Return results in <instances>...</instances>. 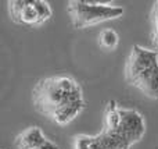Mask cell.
Returning <instances> with one entry per match:
<instances>
[{
    "label": "cell",
    "mask_w": 158,
    "mask_h": 149,
    "mask_svg": "<svg viewBox=\"0 0 158 149\" xmlns=\"http://www.w3.org/2000/svg\"><path fill=\"white\" fill-rule=\"evenodd\" d=\"M35 109L58 125H67L86 107L81 85L69 75L42 78L32 89Z\"/></svg>",
    "instance_id": "1"
},
{
    "label": "cell",
    "mask_w": 158,
    "mask_h": 149,
    "mask_svg": "<svg viewBox=\"0 0 158 149\" xmlns=\"http://www.w3.org/2000/svg\"><path fill=\"white\" fill-rule=\"evenodd\" d=\"M35 149H60V148H58V145H56L54 142H52V141L49 139V141H47L46 144H43L42 147L35 148Z\"/></svg>",
    "instance_id": "9"
},
{
    "label": "cell",
    "mask_w": 158,
    "mask_h": 149,
    "mask_svg": "<svg viewBox=\"0 0 158 149\" xmlns=\"http://www.w3.org/2000/svg\"><path fill=\"white\" fill-rule=\"evenodd\" d=\"M118 42H119V38H118V33L115 32L111 28H107V29H103L98 35V43L104 47V49H115L118 46Z\"/></svg>",
    "instance_id": "7"
},
{
    "label": "cell",
    "mask_w": 158,
    "mask_h": 149,
    "mask_svg": "<svg viewBox=\"0 0 158 149\" xmlns=\"http://www.w3.org/2000/svg\"><path fill=\"white\" fill-rule=\"evenodd\" d=\"M125 80L146 96L158 100V52L133 45L126 59Z\"/></svg>",
    "instance_id": "3"
},
{
    "label": "cell",
    "mask_w": 158,
    "mask_h": 149,
    "mask_svg": "<svg viewBox=\"0 0 158 149\" xmlns=\"http://www.w3.org/2000/svg\"><path fill=\"white\" fill-rule=\"evenodd\" d=\"M67 10L71 17L72 25L78 29L119 18L123 14V8L121 6L87 0H71L68 2Z\"/></svg>",
    "instance_id": "4"
},
{
    "label": "cell",
    "mask_w": 158,
    "mask_h": 149,
    "mask_svg": "<svg viewBox=\"0 0 158 149\" xmlns=\"http://www.w3.org/2000/svg\"><path fill=\"white\" fill-rule=\"evenodd\" d=\"M7 4L11 21L19 25H42L53 15L52 7L44 0H10Z\"/></svg>",
    "instance_id": "5"
},
{
    "label": "cell",
    "mask_w": 158,
    "mask_h": 149,
    "mask_svg": "<svg viewBox=\"0 0 158 149\" xmlns=\"http://www.w3.org/2000/svg\"><path fill=\"white\" fill-rule=\"evenodd\" d=\"M151 43L158 52V2L154 3L151 10Z\"/></svg>",
    "instance_id": "8"
},
{
    "label": "cell",
    "mask_w": 158,
    "mask_h": 149,
    "mask_svg": "<svg viewBox=\"0 0 158 149\" xmlns=\"http://www.w3.org/2000/svg\"><path fill=\"white\" fill-rule=\"evenodd\" d=\"M146 134L144 117L135 109L121 107L115 100L104 109L103 131L100 133L108 149H131Z\"/></svg>",
    "instance_id": "2"
},
{
    "label": "cell",
    "mask_w": 158,
    "mask_h": 149,
    "mask_svg": "<svg viewBox=\"0 0 158 149\" xmlns=\"http://www.w3.org/2000/svg\"><path fill=\"white\" fill-rule=\"evenodd\" d=\"M47 141L49 139L46 138V135L40 130V127L33 125V127L27 128L25 131H22L21 134L17 135L15 147L18 149H35L46 144Z\"/></svg>",
    "instance_id": "6"
}]
</instances>
